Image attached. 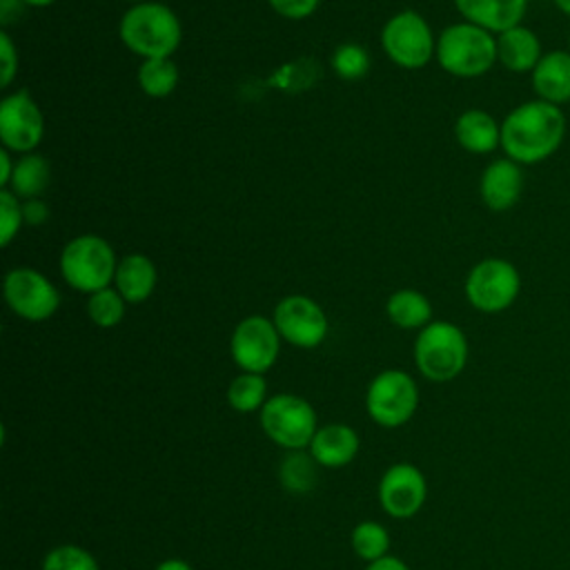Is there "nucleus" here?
Wrapping results in <instances>:
<instances>
[{
    "label": "nucleus",
    "instance_id": "f257e3e1",
    "mask_svg": "<svg viewBox=\"0 0 570 570\" xmlns=\"http://www.w3.org/2000/svg\"><path fill=\"white\" fill-rule=\"evenodd\" d=\"M566 129L561 107L532 98L510 109L501 120V149L519 165H537L561 149Z\"/></svg>",
    "mask_w": 570,
    "mask_h": 570
},
{
    "label": "nucleus",
    "instance_id": "f03ea898",
    "mask_svg": "<svg viewBox=\"0 0 570 570\" xmlns=\"http://www.w3.org/2000/svg\"><path fill=\"white\" fill-rule=\"evenodd\" d=\"M118 36L122 45L147 58H171L180 47L183 27L178 16L163 2H138L127 9L118 24Z\"/></svg>",
    "mask_w": 570,
    "mask_h": 570
},
{
    "label": "nucleus",
    "instance_id": "7ed1b4c3",
    "mask_svg": "<svg viewBox=\"0 0 570 570\" xmlns=\"http://www.w3.org/2000/svg\"><path fill=\"white\" fill-rule=\"evenodd\" d=\"M439 67L456 78H479L497 65V36L472 24L454 22L436 38Z\"/></svg>",
    "mask_w": 570,
    "mask_h": 570
},
{
    "label": "nucleus",
    "instance_id": "20e7f679",
    "mask_svg": "<svg viewBox=\"0 0 570 570\" xmlns=\"http://www.w3.org/2000/svg\"><path fill=\"white\" fill-rule=\"evenodd\" d=\"M116 267L118 261L114 247L96 234H80L60 252V274L65 283L85 294L109 287Z\"/></svg>",
    "mask_w": 570,
    "mask_h": 570
},
{
    "label": "nucleus",
    "instance_id": "39448f33",
    "mask_svg": "<svg viewBox=\"0 0 570 570\" xmlns=\"http://www.w3.org/2000/svg\"><path fill=\"white\" fill-rule=\"evenodd\" d=\"M414 361L419 372L436 383L456 379L468 363V338L450 321L428 323L414 341Z\"/></svg>",
    "mask_w": 570,
    "mask_h": 570
},
{
    "label": "nucleus",
    "instance_id": "423d86ee",
    "mask_svg": "<svg viewBox=\"0 0 570 570\" xmlns=\"http://www.w3.org/2000/svg\"><path fill=\"white\" fill-rule=\"evenodd\" d=\"M463 292L468 303L483 314H499L512 307L521 292V274L508 258L488 256L472 265Z\"/></svg>",
    "mask_w": 570,
    "mask_h": 570
},
{
    "label": "nucleus",
    "instance_id": "0eeeda50",
    "mask_svg": "<svg viewBox=\"0 0 570 570\" xmlns=\"http://www.w3.org/2000/svg\"><path fill=\"white\" fill-rule=\"evenodd\" d=\"M381 47L385 56L403 69H421L436 53V40L428 20L412 9L394 13L383 24Z\"/></svg>",
    "mask_w": 570,
    "mask_h": 570
},
{
    "label": "nucleus",
    "instance_id": "6e6552de",
    "mask_svg": "<svg viewBox=\"0 0 570 570\" xmlns=\"http://www.w3.org/2000/svg\"><path fill=\"white\" fill-rule=\"evenodd\" d=\"M261 425L276 445L301 450L309 445L316 434V414L305 399L296 394H276L261 407Z\"/></svg>",
    "mask_w": 570,
    "mask_h": 570
},
{
    "label": "nucleus",
    "instance_id": "1a4fd4ad",
    "mask_svg": "<svg viewBox=\"0 0 570 570\" xmlns=\"http://www.w3.org/2000/svg\"><path fill=\"white\" fill-rule=\"evenodd\" d=\"M2 292L9 309L24 321H47L60 307L56 285L33 267H13L4 274Z\"/></svg>",
    "mask_w": 570,
    "mask_h": 570
},
{
    "label": "nucleus",
    "instance_id": "9d476101",
    "mask_svg": "<svg viewBox=\"0 0 570 570\" xmlns=\"http://www.w3.org/2000/svg\"><path fill=\"white\" fill-rule=\"evenodd\" d=\"M419 390L414 379L403 370L381 372L367 387V414L383 428H399L414 414Z\"/></svg>",
    "mask_w": 570,
    "mask_h": 570
},
{
    "label": "nucleus",
    "instance_id": "9b49d317",
    "mask_svg": "<svg viewBox=\"0 0 570 570\" xmlns=\"http://www.w3.org/2000/svg\"><path fill=\"white\" fill-rule=\"evenodd\" d=\"M232 358L243 372L263 374L267 372L281 347V334L274 325V321L254 314L243 318L234 332H232Z\"/></svg>",
    "mask_w": 570,
    "mask_h": 570
},
{
    "label": "nucleus",
    "instance_id": "f8f14e48",
    "mask_svg": "<svg viewBox=\"0 0 570 570\" xmlns=\"http://www.w3.org/2000/svg\"><path fill=\"white\" fill-rule=\"evenodd\" d=\"M45 134V118L27 89H18L0 102V140L9 151H33Z\"/></svg>",
    "mask_w": 570,
    "mask_h": 570
},
{
    "label": "nucleus",
    "instance_id": "ddd939ff",
    "mask_svg": "<svg viewBox=\"0 0 570 570\" xmlns=\"http://www.w3.org/2000/svg\"><path fill=\"white\" fill-rule=\"evenodd\" d=\"M274 325L287 343L296 347H316L327 334V316L316 301L303 294L285 296L274 307Z\"/></svg>",
    "mask_w": 570,
    "mask_h": 570
},
{
    "label": "nucleus",
    "instance_id": "4468645a",
    "mask_svg": "<svg viewBox=\"0 0 570 570\" xmlns=\"http://www.w3.org/2000/svg\"><path fill=\"white\" fill-rule=\"evenodd\" d=\"M428 485L419 468L410 463L392 465L379 485V499L387 514L396 519H407L416 514L425 501Z\"/></svg>",
    "mask_w": 570,
    "mask_h": 570
},
{
    "label": "nucleus",
    "instance_id": "2eb2a0df",
    "mask_svg": "<svg viewBox=\"0 0 570 570\" xmlns=\"http://www.w3.org/2000/svg\"><path fill=\"white\" fill-rule=\"evenodd\" d=\"M523 185H525L523 165L503 156L485 165L479 178V196L488 209L508 212L519 203L523 194Z\"/></svg>",
    "mask_w": 570,
    "mask_h": 570
},
{
    "label": "nucleus",
    "instance_id": "dca6fc26",
    "mask_svg": "<svg viewBox=\"0 0 570 570\" xmlns=\"http://www.w3.org/2000/svg\"><path fill=\"white\" fill-rule=\"evenodd\" d=\"M465 22H472L494 36L523 24L528 0H454Z\"/></svg>",
    "mask_w": 570,
    "mask_h": 570
},
{
    "label": "nucleus",
    "instance_id": "f3484780",
    "mask_svg": "<svg viewBox=\"0 0 570 570\" xmlns=\"http://www.w3.org/2000/svg\"><path fill=\"white\" fill-rule=\"evenodd\" d=\"M532 91L539 100L563 107L570 102V51L550 49L530 73Z\"/></svg>",
    "mask_w": 570,
    "mask_h": 570
},
{
    "label": "nucleus",
    "instance_id": "a211bd4d",
    "mask_svg": "<svg viewBox=\"0 0 570 570\" xmlns=\"http://www.w3.org/2000/svg\"><path fill=\"white\" fill-rule=\"evenodd\" d=\"M543 53V45L530 27L519 24L497 36V62L512 73H532Z\"/></svg>",
    "mask_w": 570,
    "mask_h": 570
},
{
    "label": "nucleus",
    "instance_id": "6ab92c4d",
    "mask_svg": "<svg viewBox=\"0 0 570 570\" xmlns=\"http://www.w3.org/2000/svg\"><path fill=\"white\" fill-rule=\"evenodd\" d=\"M454 138L468 154H490L501 147V122L485 109H465L454 120Z\"/></svg>",
    "mask_w": 570,
    "mask_h": 570
},
{
    "label": "nucleus",
    "instance_id": "aec40b11",
    "mask_svg": "<svg viewBox=\"0 0 570 570\" xmlns=\"http://www.w3.org/2000/svg\"><path fill=\"white\" fill-rule=\"evenodd\" d=\"M312 456L316 463L325 468H343L347 465L358 452V436L350 425L332 423L316 430L309 443Z\"/></svg>",
    "mask_w": 570,
    "mask_h": 570
},
{
    "label": "nucleus",
    "instance_id": "412c9836",
    "mask_svg": "<svg viewBox=\"0 0 570 570\" xmlns=\"http://www.w3.org/2000/svg\"><path fill=\"white\" fill-rule=\"evenodd\" d=\"M158 281L156 265L145 254H127L118 261L116 267V289L127 303H142L151 296Z\"/></svg>",
    "mask_w": 570,
    "mask_h": 570
},
{
    "label": "nucleus",
    "instance_id": "4be33fe9",
    "mask_svg": "<svg viewBox=\"0 0 570 570\" xmlns=\"http://www.w3.org/2000/svg\"><path fill=\"white\" fill-rule=\"evenodd\" d=\"M49 180H51L49 160L36 151H29L16 160L13 176H11V183L7 189H11L18 198L31 200V198H40V194L47 189Z\"/></svg>",
    "mask_w": 570,
    "mask_h": 570
},
{
    "label": "nucleus",
    "instance_id": "5701e85b",
    "mask_svg": "<svg viewBox=\"0 0 570 570\" xmlns=\"http://www.w3.org/2000/svg\"><path fill=\"white\" fill-rule=\"evenodd\" d=\"M387 318L403 330H423L432 323V305L428 296L416 289H396L385 303Z\"/></svg>",
    "mask_w": 570,
    "mask_h": 570
},
{
    "label": "nucleus",
    "instance_id": "b1692460",
    "mask_svg": "<svg viewBox=\"0 0 570 570\" xmlns=\"http://www.w3.org/2000/svg\"><path fill=\"white\" fill-rule=\"evenodd\" d=\"M138 85L151 98L169 96L178 85V67L171 58H147L138 67Z\"/></svg>",
    "mask_w": 570,
    "mask_h": 570
},
{
    "label": "nucleus",
    "instance_id": "393cba45",
    "mask_svg": "<svg viewBox=\"0 0 570 570\" xmlns=\"http://www.w3.org/2000/svg\"><path fill=\"white\" fill-rule=\"evenodd\" d=\"M265 396H267V383L261 374H238L227 390V401L234 410L238 412H254L258 407L265 405Z\"/></svg>",
    "mask_w": 570,
    "mask_h": 570
},
{
    "label": "nucleus",
    "instance_id": "a878e982",
    "mask_svg": "<svg viewBox=\"0 0 570 570\" xmlns=\"http://www.w3.org/2000/svg\"><path fill=\"white\" fill-rule=\"evenodd\" d=\"M125 298L116 287H105L89 294L87 314L98 327H114L125 316Z\"/></svg>",
    "mask_w": 570,
    "mask_h": 570
},
{
    "label": "nucleus",
    "instance_id": "bb28decb",
    "mask_svg": "<svg viewBox=\"0 0 570 570\" xmlns=\"http://www.w3.org/2000/svg\"><path fill=\"white\" fill-rule=\"evenodd\" d=\"M352 548L361 559L376 561L387 554L390 548V537L387 530L381 523L374 521H363L354 528L352 532Z\"/></svg>",
    "mask_w": 570,
    "mask_h": 570
},
{
    "label": "nucleus",
    "instance_id": "cd10ccee",
    "mask_svg": "<svg viewBox=\"0 0 570 570\" xmlns=\"http://www.w3.org/2000/svg\"><path fill=\"white\" fill-rule=\"evenodd\" d=\"M332 69L343 80H361L370 71V56L356 42H345L332 53Z\"/></svg>",
    "mask_w": 570,
    "mask_h": 570
},
{
    "label": "nucleus",
    "instance_id": "c85d7f7f",
    "mask_svg": "<svg viewBox=\"0 0 570 570\" xmlns=\"http://www.w3.org/2000/svg\"><path fill=\"white\" fill-rule=\"evenodd\" d=\"M42 570H98V563L78 546H58L45 557Z\"/></svg>",
    "mask_w": 570,
    "mask_h": 570
},
{
    "label": "nucleus",
    "instance_id": "c756f323",
    "mask_svg": "<svg viewBox=\"0 0 570 570\" xmlns=\"http://www.w3.org/2000/svg\"><path fill=\"white\" fill-rule=\"evenodd\" d=\"M24 225L22 203L11 189H0V245L7 247Z\"/></svg>",
    "mask_w": 570,
    "mask_h": 570
},
{
    "label": "nucleus",
    "instance_id": "7c9ffc66",
    "mask_svg": "<svg viewBox=\"0 0 570 570\" xmlns=\"http://www.w3.org/2000/svg\"><path fill=\"white\" fill-rule=\"evenodd\" d=\"M281 479H283V485H287L289 490H307L314 483V468L307 456L292 454L283 461Z\"/></svg>",
    "mask_w": 570,
    "mask_h": 570
},
{
    "label": "nucleus",
    "instance_id": "2f4dec72",
    "mask_svg": "<svg viewBox=\"0 0 570 570\" xmlns=\"http://www.w3.org/2000/svg\"><path fill=\"white\" fill-rule=\"evenodd\" d=\"M0 60H2V76H0V87L7 89L18 73V49L7 31L0 33Z\"/></svg>",
    "mask_w": 570,
    "mask_h": 570
},
{
    "label": "nucleus",
    "instance_id": "473e14b6",
    "mask_svg": "<svg viewBox=\"0 0 570 570\" xmlns=\"http://www.w3.org/2000/svg\"><path fill=\"white\" fill-rule=\"evenodd\" d=\"M269 7L289 20H303L318 9L321 0H267Z\"/></svg>",
    "mask_w": 570,
    "mask_h": 570
},
{
    "label": "nucleus",
    "instance_id": "72a5a7b5",
    "mask_svg": "<svg viewBox=\"0 0 570 570\" xmlns=\"http://www.w3.org/2000/svg\"><path fill=\"white\" fill-rule=\"evenodd\" d=\"M24 225H42L49 218V207L42 198H31L22 203Z\"/></svg>",
    "mask_w": 570,
    "mask_h": 570
},
{
    "label": "nucleus",
    "instance_id": "f704fd0d",
    "mask_svg": "<svg viewBox=\"0 0 570 570\" xmlns=\"http://www.w3.org/2000/svg\"><path fill=\"white\" fill-rule=\"evenodd\" d=\"M13 167H16V163L11 160V151H9V149H2V151H0V187H2V189L9 187L11 176H13Z\"/></svg>",
    "mask_w": 570,
    "mask_h": 570
},
{
    "label": "nucleus",
    "instance_id": "c9c22d12",
    "mask_svg": "<svg viewBox=\"0 0 570 570\" xmlns=\"http://www.w3.org/2000/svg\"><path fill=\"white\" fill-rule=\"evenodd\" d=\"M365 570H410L401 559L396 557H381L376 561H370V566Z\"/></svg>",
    "mask_w": 570,
    "mask_h": 570
},
{
    "label": "nucleus",
    "instance_id": "e433bc0d",
    "mask_svg": "<svg viewBox=\"0 0 570 570\" xmlns=\"http://www.w3.org/2000/svg\"><path fill=\"white\" fill-rule=\"evenodd\" d=\"M156 570H191V566L185 563L183 559H167V561L158 563Z\"/></svg>",
    "mask_w": 570,
    "mask_h": 570
},
{
    "label": "nucleus",
    "instance_id": "4c0bfd02",
    "mask_svg": "<svg viewBox=\"0 0 570 570\" xmlns=\"http://www.w3.org/2000/svg\"><path fill=\"white\" fill-rule=\"evenodd\" d=\"M552 2H554V7H557L563 16L570 18V0H552Z\"/></svg>",
    "mask_w": 570,
    "mask_h": 570
},
{
    "label": "nucleus",
    "instance_id": "58836bf2",
    "mask_svg": "<svg viewBox=\"0 0 570 570\" xmlns=\"http://www.w3.org/2000/svg\"><path fill=\"white\" fill-rule=\"evenodd\" d=\"M24 4H29V7H49V4H53L56 0H22Z\"/></svg>",
    "mask_w": 570,
    "mask_h": 570
},
{
    "label": "nucleus",
    "instance_id": "ea45409f",
    "mask_svg": "<svg viewBox=\"0 0 570 570\" xmlns=\"http://www.w3.org/2000/svg\"><path fill=\"white\" fill-rule=\"evenodd\" d=\"M129 2H136V4H138V2H149V0H129Z\"/></svg>",
    "mask_w": 570,
    "mask_h": 570
},
{
    "label": "nucleus",
    "instance_id": "a19ab883",
    "mask_svg": "<svg viewBox=\"0 0 570 570\" xmlns=\"http://www.w3.org/2000/svg\"><path fill=\"white\" fill-rule=\"evenodd\" d=\"M568 51H570V29H568Z\"/></svg>",
    "mask_w": 570,
    "mask_h": 570
}]
</instances>
